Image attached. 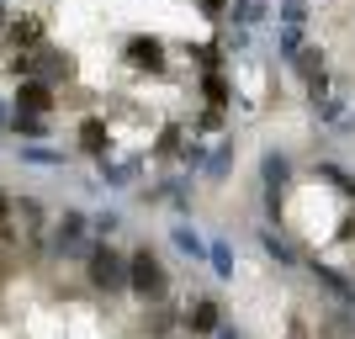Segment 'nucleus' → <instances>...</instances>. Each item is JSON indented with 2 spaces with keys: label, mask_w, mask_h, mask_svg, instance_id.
<instances>
[{
  "label": "nucleus",
  "mask_w": 355,
  "mask_h": 339,
  "mask_svg": "<svg viewBox=\"0 0 355 339\" xmlns=\"http://www.w3.org/2000/svg\"><path fill=\"white\" fill-rule=\"evenodd\" d=\"M85 281L106 297H128V254L112 250V238H90L85 250Z\"/></svg>",
  "instance_id": "nucleus-1"
},
{
  "label": "nucleus",
  "mask_w": 355,
  "mask_h": 339,
  "mask_svg": "<svg viewBox=\"0 0 355 339\" xmlns=\"http://www.w3.org/2000/svg\"><path fill=\"white\" fill-rule=\"evenodd\" d=\"M11 74H16V80H48V85H64V80L74 74V59L64 53V48H53V43H37V48L11 53Z\"/></svg>",
  "instance_id": "nucleus-2"
},
{
  "label": "nucleus",
  "mask_w": 355,
  "mask_h": 339,
  "mask_svg": "<svg viewBox=\"0 0 355 339\" xmlns=\"http://www.w3.org/2000/svg\"><path fill=\"white\" fill-rule=\"evenodd\" d=\"M164 292H170V276H164V266L154 260V250H133L128 254V297H138V302H164Z\"/></svg>",
  "instance_id": "nucleus-3"
},
{
  "label": "nucleus",
  "mask_w": 355,
  "mask_h": 339,
  "mask_svg": "<svg viewBox=\"0 0 355 339\" xmlns=\"http://www.w3.org/2000/svg\"><path fill=\"white\" fill-rule=\"evenodd\" d=\"M90 250V212L80 207H64L59 223H53V238H48V254L53 260H74V254Z\"/></svg>",
  "instance_id": "nucleus-4"
},
{
  "label": "nucleus",
  "mask_w": 355,
  "mask_h": 339,
  "mask_svg": "<svg viewBox=\"0 0 355 339\" xmlns=\"http://www.w3.org/2000/svg\"><path fill=\"white\" fill-rule=\"evenodd\" d=\"M122 64L138 74H164L170 69V48H164L159 32H133L128 43H122Z\"/></svg>",
  "instance_id": "nucleus-5"
},
{
  "label": "nucleus",
  "mask_w": 355,
  "mask_h": 339,
  "mask_svg": "<svg viewBox=\"0 0 355 339\" xmlns=\"http://www.w3.org/2000/svg\"><path fill=\"white\" fill-rule=\"evenodd\" d=\"M148 170V154H128V159H96V175H101L106 191H128V186H138V175Z\"/></svg>",
  "instance_id": "nucleus-6"
},
{
  "label": "nucleus",
  "mask_w": 355,
  "mask_h": 339,
  "mask_svg": "<svg viewBox=\"0 0 355 339\" xmlns=\"http://www.w3.org/2000/svg\"><path fill=\"white\" fill-rule=\"evenodd\" d=\"M11 106H16V112H43V117H53L59 96H53V85H48V80H16Z\"/></svg>",
  "instance_id": "nucleus-7"
},
{
  "label": "nucleus",
  "mask_w": 355,
  "mask_h": 339,
  "mask_svg": "<svg viewBox=\"0 0 355 339\" xmlns=\"http://www.w3.org/2000/svg\"><path fill=\"white\" fill-rule=\"evenodd\" d=\"M80 154H85V159H106V154H112V122L106 117L80 122Z\"/></svg>",
  "instance_id": "nucleus-8"
},
{
  "label": "nucleus",
  "mask_w": 355,
  "mask_h": 339,
  "mask_svg": "<svg viewBox=\"0 0 355 339\" xmlns=\"http://www.w3.org/2000/svg\"><path fill=\"white\" fill-rule=\"evenodd\" d=\"M260 180H266V191H286L292 186V154L286 148H266L260 154Z\"/></svg>",
  "instance_id": "nucleus-9"
},
{
  "label": "nucleus",
  "mask_w": 355,
  "mask_h": 339,
  "mask_svg": "<svg viewBox=\"0 0 355 339\" xmlns=\"http://www.w3.org/2000/svg\"><path fill=\"white\" fill-rule=\"evenodd\" d=\"M180 324H186V334H218L223 313H218V302H212V297H191V308L180 313Z\"/></svg>",
  "instance_id": "nucleus-10"
},
{
  "label": "nucleus",
  "mask_w": 355,
  "mask_h": 339,
  "mask_svg": "<svg viewBox=\"0 0 355 339\" xmlns=\"http://www.w3.org/2000/svg\"><path fill=\"white\" fill-rule=\"evenodd\" d=\"M6 43L16 48V53H21V48H37V43H48L43 37V16H11V21H6Z\"/></svg>",
  "instance_id": "nucleus-11"
},
{
  "label": "nucleus",
  "mask_w": 355,
  "mask_h": 339,
  "mask_svg": "<svg viewBox=\"0 0 355 339\" xmlns=\"http://www.w3.org/2000/svg\"><path fill=\"white\" fill-rule=\"evenodd\" d=\"M234 159H239V144H234V138H218V144L207 148V164H202V175H207L212 186H223V180H228V170H234Z\"/></svg>",
  "instance_id": "nucleus-12"
},
{
  "label": "nucleus",
  "mask_w": 355,
  "mask_h": 339,
  "mask_svg": "<svg viewBox=\"0 0 355 339\" xmlns=\"http://www.w3.org/2000/svg\"><path fill=\"white\" fill-rule=\"evenodd\" d=\"M270 21V0H228V27H266Z\"/></svg>",
  "instance_id": "nucleus-13"
},
{
  "label": "nucleus",
  "mask_w": 355,
  "mask_h": 339,
  "mask_svg": "<svg viewBox=\"0 0 355 339\" xmlns=\"http://www.w3.org/2000/svg\"><path fill=\"white\" fill-rule=\"evenodd\" d=\"M170 244H175V250L186 254L191 266H202V260H207V238L196 234V228H191V223H186V218H180L175 228H170Z\"/></svg>",
  "instance_id": "nucleus-14"
},
{
  "label": "nucleus",
  "mask_w": 355,
  "mask_h": 339,
  "mask_svg": "<svg viewBox=\"0 0 355 339\" xmlns=\"http://www.w3.org/2000/svg\"><path fill=\"white\" fill-rule=\"evenodd\" d=\"M11 133L21 138V144H43V138H53V122H48L43 112H16V117H11Z\"/></svg>",
  "instance_id": "nucleus-15"
},
{
  "label": "nucleus",
  "mask_w": 355,
  "mask_h": 339,
  "mask_svg": "<svg viewBox=\"0 0 355 339\" xmlns=\"http://www.w3.org/2000/svg\"><path fill=\"white\" fill-rule=\"evenodd\" d=\"M254 238H260V250H266V260H270V266H282V270H292V266H297V250L286 244L282 234H276V228H270V223H266V228H260Z\"/></svg>",
  "instance_id": "nucleus-16"
},
{
  "label": "nucleus",
  "mask_w": 355,
  "mask_h": 339,
  "mask_svg": "<svg viewBox=\"0 0 355 339\" xmlns=\"http://www.w3.org/2000/svg\"><path fill=\"white\" fill-rule=\"evenodd\" d=\"M313 117H318V122H329V128H334V122H345V117H350V101H345V96H340V90H329V96H313Z\"/></svg>",
  "instance_id": "nucleus-17"
},
{
  "label": "nucleus",
  "mask_w": 355,
  "mask_h": 339,
  "mask_svg": "<svg viewBox=\"0 0 355 339\" xmlns=\"http://www.w3.org/2000/svg\"><path fill=\"white\" fill-rule=\"evenodd\" d=\"M286 69H292L297 80H302V85H308L313 74H324V69H329V64H324V48H318V43H302V53H297V59L286 64Z\"/></svg>",
  "instance_id": "nucleus-18"
},
{
  "label": "nucleus",
  "mask_w": 355,
  "mask_h": 339,
  "mask_svg": "<svg viewBox=\"0 0 355 339\" xmlns=\"http://www.w3.org/2000/svg\"><path fill=\"white\" fill-rule=\"evenodd\" d=\"M302 43H308V32L302 27H286V21H276V59L292 64L297 53H302Z\"/></svg>",
  "instance_id": "nucleus-19"
},
{
  "label": "nucleus",
  "mask_w": 355,
  "mask_h": 339,
  "mask_svg": "<svg viewBox=\"0 0 355 339\" xmlns=\"http://www.w3.org/2000/svg\"><path fill=\"white\" fill-rule=\"evenodd\" d=\"M207 266H212L218 281H234V244H228V238H212L207 244Z\"/></svg>",
  "instance_id": "nucleus-20"
},
{
  "label": "nucleus",
  "mask_w": 355,
  "mask_h": 339,
  "mask_svg": "<svg viewBox=\"0 0 355 339\" xmlns=\"http://www.w3.org/2000/svg\"><path fill=\"white\" fill-rule=\"evenodd\" d=\"M202 96H207V106H228V101H234L228 74H223V69H202Z\"/></svg>",
  "instance_id": "nucleus-21"
},
{
  "label": "nucleus",
  "mask_w": 355,
  "mask_h": 339,
  "mask_svg": "<svg viewBox=\"0 0 355 339\" xmlns=\"http://www.w3.org/2000/svg\"><path fill=\"white\" fill-rule=\"evenodd\" d=\"M21 159L27 164H69V154H64V148H48V144H21Z\"/></svg>",
  "instance_id": "nucleus-22"
},
{
  "label": "nucleus",
  "mask_w": 355,
  "mask_h": 339,
  "mask_svg": "<svg viewBox=\"0 0 355 339\" xmlns=\"http://www.w3.org/2000/svg\"><path fill=\"white\" fill-rule=\"evenodd\" d=\"M308 16H313L308 0H276V21H286V27H302Z\"/></svg>",
  "instance_id": "nucleus-23"
},
{
  "label": "nucleus",
  "mask_w": 355,
  "mask_h": 339,
  "mask_svg": "<svg viewBox=\"0 0 355 339\" xmlns=\"http://www.w3.org/2000/svg\"><path fill=\"white\" fill-rule=\"evenodd\" d=\"M313 175L324 180V186H334V191H345V186H350V170H345V164H334V159H318V164H313Z\"/></svg>",
  "instance_id": "nucleus-24"
},
{
  "label": "nucleus",
  "mask_w": 355,
  "mask_h": 339,
  "mask_svg": "<svg viewBox=\"0 0 355 339\" xmlns=\"http://www.w3.org/2000/svg\"><path fill=\"white\" fill-rule=\"evenodd\" d=\"M122 228V212H112V207H106V212H90V238H112Z\"/></svg>",
  "instance_id": "nucleus-25"
},
{
  "label": "nucleus",
  "mask_w": 355,
  "mask_h": 339,
  "mask_svg": "<svg viewBox=\"0 0 355 339\" xmlns=\"http://www.w3.org/2000/svg\"><path fill=\"white\" fill-rule=\"evenodd\" d=\"M16 218L37 234V228H43V202H37V196H16Z\"/></svg>",
  "instance_id": "nucleus-26"
},
{
  "label": "nucleus",
  "mask_w": 355,
  "mask_h": 339,
  "mask_svg": "<svg viewBox=\"0 0 355 339\" xmlns=\"http://www.w3.org/2000/svg\"><path fill=\"white\" fill-rule=\"evenodd\" d=\"M196 11L207 16V21H223V16H228V0H196Z\"/></svg>",
  "instance_id": "nucleus-27"
},
{
  "label": "nucleus",
  "mask_w": 355,
  "mask_h": 339,
  "mask_svg": "<svg viewBox=\"0 0 355 339\" xmlns=\"http://www.w3.org/2000/svg\"><path fill=\"white\" fill-rule=\"evenodd\" d=\"M11 117H16V106H11V101H0V133H11Z\"/></svg>",
  "instance_id": "nucleus-28"
},
{
  "label": "nucleus",
  "mask_w": 355,
  "mask_h": 339,
  "mask_svg": "<svg viewBox=\"0 0 355 339\" xmlns=\"http://www.w3.org/2000/svg\"><path fill=\"white\" fill-rule=\"evenodd\" d=\"M212 339H244V334H239V329H218Z\"/></svg>",
  "instance_id": "nucleus-29"
},
{
  "label": "nucleus",
  "mask_w": 355,
  "mask_h": 339,
  "mask_svg": "<svg viewBox=\"0 0 355 339\" xmlns=\"http://www.w3.org/2000/svg\"><path fill=\"white\" fill-rule=\"evenodd\" d=\"M6 21H11V6H6V0H0V32H6Z\"/></svg>",
  "instance_id": "nucleus-30"
},
{
  "label": "nucleus",
  "mask_w": 355,
  "mask_h": 339,
  "mask_svg": "<svg viewBox=\"0 0 355 339\" xmlns=\"http://www.w3.org/2000/svg\"><path fill=\"white\" fill-rule=\"evenodd\" d=\"M154 339H180V334H154Z\"/></svg>",
  "instance_id": "nucleus-31"
}]
</instances>
